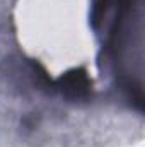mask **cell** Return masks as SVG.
Returning <instances> with one entry per match:
<instances>
[{"instance_id":"6da1fadb","label":"cell","mask_w":145,"mask_h":147,"mask_svg":"<svg viewBox=\"0 0 145 147\" xmlns=\"http://www.w3.org/2000/svg\"><path fill=\"white\" fill-rule=\"evenodd\" d=\"M60 80H62V86H60L62 91L70 99H84L89 94L91 82L84 70H72Z\"/></svg>"}]
</instances>
